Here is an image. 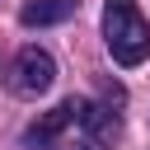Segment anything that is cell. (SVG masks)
<instances>
[{
    "instance_id": "1",
    "label": "cell",
    "mask_w": 150,
    "mask_h": 150,
    "mask_svg": "<svg viewBox=\"0 0 150 150\" xmlns=\"http://www.w3.org/2000/svg\"><path fill=\"white\" fill-rule=\"evenodd\" d=\"M103 42L117 66H141L150 56V23L141 19L136 0H108L103 5Z\"/></svg>"
},
{
    "instance_id": "2",
    "label": "cell",
    "mask_w": 150,
    "mask_h": 150,
    "mask_svg": "<svg viewBox=\"0 0 150 150\" xmlns=\"http://www.w3.org/2000/svg\"><path fill=\"white\" fill-rule=\"evenodd\" d=\"M52 80H56V61L42 52V47H23L19 56H14V66H9V84H14V94H47L52 89Z\"/></svg>"
},
{
    "instance_id": "3",
    "label": "cell",
    "mask_w": 150,
    "mask_h": 150,
    "mask_svg": "<svg viewBox=\"0 0 150 150\" xmlns=\"http://www.w3.org/2000/svg\"><path fill=\"white\" fill-rule=\"evenodd\" d=\"M80 112H84V98H66V103H56L52 112H42V117L23 131V145H28V150H52L56 136H61L66 127H80Z\"/></svg>"
},
{
    "instance_id": "4",
    "label": "cell",
    "mask_w": 150,
    "mask_h": 150,
    "mask_svg": "<svg viewBox=\"0 0 150 150\" xmlns=\"http://www.w3.org/2000/svg\"><path fill=\"white\" fill-rule=\"evenodd\" d=\"M70 14H80V0H23L19 23L23 28H47V23H66Z\"/></svg>"
}]
</instances>
